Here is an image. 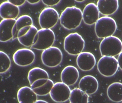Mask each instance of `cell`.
<instances>
[{"label": "cell", "instance_id": "cell-26", "mask_svg": "<svg viewBox=\"0 0 122 103\" xmlns=\"http://www.w3.org/2000/svg\"><path fill=\"white\" fill-rule=\"evenodd\" d=\"M42 2L43 4L48 6H55L58 5L60 2L61 1V0H42Z\"/></svg>", "mask_w": 122, "mask_h": 103}, {"label": "cell", "instance_id": "cell-10", "mask_svg": "<svg viewBox=\"0 0 122 103\" xmlns=\"http://www.w3.org/2000/svg\"><path fill=\"white\" fill-rule=\"evenodd\" d=\"M35 54L31 49H20L13 54V59L15 64L20 67H26L32 64L35 59Z\"/></svg>", "mask_w": 122, "mask_h": 103}, {"label": "cell", "instance_id": "cell-3", "mask_svg": "<svg viewBox=\"0 0 122 103\" xmlns=\"http://www.w3.org/2000/svg\"><path fill=\"white\" fill-rule=\"evenodd\" d=\"M117 28L116 21L113 18L110 16H102L95 24V32L98 38L104 39L113 36Z\"/></svg>", "mask_w": 122, "mask_h": 103}, {"label": "cell", "instance_id": "cell-7", "mask_svg": "<svg viewBox=\"0 0 122 103\" xmlns=\"http://www.w3.org/2000/svg\"><path fill=\"white\" fill-rule=\"evenodd\" d=\"M118 67L117 60L113 57H102L97 63V68L99 73L106 77L114 76Z\"/></svg>", "mask_w": 122, "mask_h": 103}, {"label": "cell", "instance_id": "cell-4", "mask_svg": "<svg viewBox=\"0 0 122 103\" xmlns=\"http://www.w3.org/2000/svg\"><path fill=\"white\" fill-rule=\"evenodd\" d=\"M99 49L102 56L115 57L122 52V42L118 37L109 36L102 40Z\"/></svg>", "mask_w": 122, "mask_h": 103}, {"label": "cell", "instance_id": "cell-22", "mask_svg": "<svg viewBox=\"0 0 122 103\" xmlns=\"http://www.w3.org/2000/svg\"><path fill=\"white\" fill-rule=\"evenodd\" d=\"M33 25L32 19L30 16L24 15L19 17L16 20L12 30L13 40L17 39L19 31L23 27Z\"/></svg>", "mask_w": 122, "mask_h": 103}, {"label": "cell", "instance_id": "cell-32", "mask_svg": "<svg viewBox=\"0 0 122 103\" xmlns=\"http://www.w3.org/2000/svg\"></svg>", "mask_w": 122, "mask_h": 103}, {"label": "cell", "instance_id": "cell-12", "mask_svg": "<svg viewBox=\"0 0 122 103\" xmlns=\"http://www.w3.org/2000/svg\"><path fill=\"white\" fill-rule=\"evenodd\" d=\"M96 59L94 55L90 52H84L78 55L76 63L78 67L83 71L92 70L96 64Z\"/></svg>", "mask_w": 122, "mask_h": 103}, {"label": "cell", "instance_id": "cell-15", "mask_svg": "<svg viewBox=\"0 0 122 103\" xmlns=\"http://www.w3.org/2000/svg\"><path fill=\"white\" fill-rule=\"evenodd\" d=\"M54 84L50 79H41L30 85V88L37 96H45L50 94Z\"/></svg>", "mask_w": 122, "mask_h": 103}, {"label": "cell", "instance_id": "cell-9", "mask_svg": "<svg viewBox=\"0 0 122 103\" xmlns=\"http://www.w3.org/2000/svg\"><path fill=\"white\" fill-rule=\"evenodd\" d=\"M71 91L67 85L62 82L54 84L50 93L51 99L57 103H63L69 99Z\"/></svg>", "mask_w": 122, "mask_h": 103}, {"label": "cell", "instance_id": "cell-30", "mask_svg": "<svg viewBox=\"0 0 122 103\" xmlns=\"http://www.w3.org/2000/svg\"><path fill=\"white\" fill-rule=\"evenodd\" d=\"M35 103H48L46 101L43 100H38Z\"/></svg>", "mask_w": 122, "mask_h": 103}, {"label": "cell", "instance_id": "cell-31", "mask_svg": "<svg viewBox=\"0 0 122 103\" xmlns=\"http://www.w3.org/2000/svg\"><path fill=\"white\" fill-rule=\"evenodd\" d=\"M85 0H75V1H76L77 2H78V3H82V2H83L85 1Z\"/></svg>", "mask_w": 122, "mask_h": 103}, {"label": "cell", "instance_id": "cell-16", "mask_svg": "<svg viewBox=\"0 0 122 103\" xmlns=\"http://www.w3.org/2000/svg\"><path fill=\"white\" fill-rule=\"evenodd\" d=\"M80 77L77 69L73 66L66 67L61 72V79L62 82L68 86H72L77 81Z\"/></svg>", "mask_w": 122, "mask_h": 103}, {"label": "cell", "instance_id": "cell-21", "mask_svg": "<svg viewBox=\"0 0 122 103\" xmlns=\"http://www.w3.org/2000/svg\"><path fill=\"white\" fill-rule=\"evenodd\" d=\"M107 95L110 100L113 102L122 101V83L116 82L108 86L107 91Z\"/></svg>", "mask_w": 122, "mask_h": 103}, {"label": "cell", "instance_id": "cell-5", "mask_svg": "<svg viewBox=\"0 0 122 103\" xmlns=\"http://www.w3.org/2000/svg\"><path fill=\"white\" fill-rule=\"evenodd\" d=\"M63 47L65 51L70 55H78L85 48V40L77 33H71L65 38Z\"/></svg>", "mask_w": 122, "mask_h": 103}, {"label": "cell", "instance_id": "cell-18", "mask_svg": "<svg viewBox=\"0 0 122 103\" xmlns=\"http://www.w3.org/2000/svg\"><path fill=\"white\" fill-rule=\"evenodd\" d=\"M20 13L19 7L7 1L0 5V15L3 19H16Z\"/></svg>", "mask_w": 122, "mask_h": 103}, {"label": "cell", "instance_id": "cell-1", "mask_svg": "<svg viewBox=\"0 0 122 103\" xmlns=\"http://www.w3.org/2000/svg\"><path fill=\"white\" fill-rule=\"evenodd\" d=\"M59 20L61 25L66 29H76L82 21V11L76 6L67 7L61 13Z\"/></svg>", "mask_w": 122, "mask_h": 103}, {"label": "cell", "instance_id": "cell-29", "mask_svg": "<svg viewBox=\"0 0 122 103\" xmlns=\"http://www.w3.org/2000/svg\"><path fill=\"white\" fill-rule=\"evenodd\" d=\"M40 1V0H26V2H27L29 4L32 5H34V4H37Z\"/></svg>", "mask_w": 122, "mask_h": 103}, {"label": "cell", "instance_id": "cell-6", "mask_svg": "<svg viewBox=\"0 0 122 103\" xmlns=\"http://www.w3.org/2000/svg\"><path fill=\"white\" fill-rule=\"evenodd\" d=\"M63 58L62 53L60 49L56 46H52L43 51L41 59L43 64L50 68H54L59 66Z\"/></svg>", "mask_w": 122, "mask_h": 103}, {"label": "cell", "instance_id": "cell-28", "mask_svg": "<svg viewBox=\"0 0 122 103\" xmlns=\"http://www.w3.org/2000/svg\"><path fill=\"white\" fill-rule=\"evenodd\" d=\"M118 67L122 71V52L118 55L117 59Z\"/></svg>", "mask_w": 122, "mask_h": 103}, {"label": "cell", "instance_id": "cell-23", "mask_svg": "<svg viewBox=\"0 0 122 103\" xmlns=\"http://www.w3.org/2000/svg\"><path fill=\"white\" fill-rule=\"evenodd\" d=\"M41 79H49V74L46 70L40 67H35L29 71L28 79L30 86Z\"/></svg>", "mask_w": 122, "mask_h": 103}, {"label": "cell", "instance_id": "cell-8", "mask_svg": "<svg viewBox=\"0 0 122 103\" xmlns=\"http://www.w3.org/2000/svg\"><path fill=\"white\" fill-rule=\"evenodd\" d=\"M60 19L58 12L52 7L45 8L41 12L38 22L41 29H51L55 26Z\"/></svg>", "mask_w": 122, "mask_h": 103}, {"label": "cell", "instance_id": "cell-19", "mask_svg": "<svg viewBox=\"0 0 122 103\" xmlns=\"http://www.w3.org/2000/svg\"><path fill=\"white\" fill-rule=\"evenodd\" d=\"M97 5L99 12L105 16L112 15L116 12L119 7L118 0H100L97 2Z\"/></svg>", "mask_w": 122, "mask_h": 103}, {"label": "cell", "instance_id": "cell-14", "mask_svg": "<svg viewBox=\"0 0 122 103\" xmlns=\"http://www.w3.org/2000/svg\"><path fill=\"white\" fill-rule=\"evenodd\" d=\"M80 89L88 95H92L97 91L99 87L97 79L91 75H86L81 79L78 84Z\"/></svg>", "mask_w": 122, "mask_h": 103}, {"label": "cell", "instance_id": "cell-20", "mask_svg": "<svg viewBox=\"0 0 122 103\" xmlns=\"http://www.w3.org/2000/svg\"><path fill=\"white\" fill-rule=\"evenodd\" d=\"M17 97L19 103H35L38 100L37 95L28 86L20 88L18 91Z\"/></svg>", "mask_w": 122, "mask_h": 103}, {"label": "cell", "instance_id": "cell-11", "mask_svg": "<svg viewBox=\"0 0 122 103\" xmlns=\"http://www.w3.org/2000/svg\"><path fill=\"white\" fill-rule=\"evenodd\" d=\"M38 31L33 25L25 26L19 31L17 39L23 46L31 47Z\"/></svg>", "mask_w": 122, "mask_h": 103}, {"label": "cell", "instance_id": "cell-24", "mask_svg": "<svg viewBox=\"0 0 122 103\" xmlns=\"http://www.w3.org/2000/svg\"><path fill=\"white\" fill-rule=\"evenodd\" d=\"M70 103H88L89 95L79 88H75L71 91Z\"/></svg>", "mask_w": 122, "mask_h": 103}, {"label": "cell", "instance_id": "cell-17", "mask_svg": "<svg viewBox=\"0 0 122 103\" xmlns=\"http://www.w3.org/2000/svg\"><path fill=\"white\" fill-rule=\"evenodd\" d=\"M16 19H3L0 23V41L3 43L12 40V30Z\"/></svg>", "mask_w": 122, "mask_h": 103}, {"label": "cell", "instance_id": "cell-25", "mask_svg": "<svg viewBox=\"0 0 122 103\" xmlns=\"http://www.w3.org/2000/svg\"><path fill=\"white\" fill-rule=\"evenodd\" d=\"M0 73L4 74L7 72L10 68L11 61L9 56L4 52L0 51Z\"/></svg>", "mask_w": 122, "mask_h": 103}, {"label": "cell", "instance_id": "cell-27", "mask_svg": "<svg viewBox=\"0 0 122 103\" xmlns=\"http://www.w3.org/2000/svg\"><path fill=\"white\" fill-rule=\"evenodd\" d=\"M8 1L10 3H12V4L18 7L23 5L26 2V0H9Z\"/></svg>", "mask_w": 122, "mask_h": 103}, {"label": "cell", "instance_id": "cell-13", "mask_svg": "<svg viewBox=\"0 0 122 103\" xmlns=\"http://www.w3.org/2000/svg\"><path fill=\"white\" fill-rule=\"evenodd\" d=\"M99 17L100 12L96 4L91 3L85 6L82 11L83 20L85 24L89 26L95 24Z\"/></svg>", "mask_w": 122, "mask_h": 103}, {"label": "cell", "instance_id": "cell-2", "mask_svg": "<svg viewBox=\"0 0 122 103\" xmlns=\"http://www.w3.org/2000/svg\"><path fill=\"white\" fill-rule=\"evenodd\" d=\"M55 41V35L51 29H41L38 30L31 48L43 51L52 46Z\"/></svg>", "mask_w": 122, "mask_h": 103}]
</instances>
